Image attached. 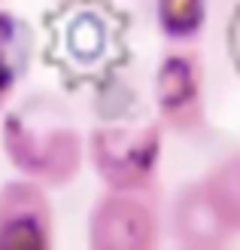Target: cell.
<instances>
[{
    "label": "cell",
    "instance_id": "9c48e42d",
    "mask_svg": "<svg viewBox=\"0 0 240 250\" xmlns=\"http://www.w3.org/2000/svg\"><path fill=\"white\" fill-rule=\"evenodd\" d=\"M158 19L164 34L192 37L204 21V0H158Z\"/></svg>",
    "mask_w": 240,
    "mask_h": 250
},
{
    "label": "cell",
    "instance_id": "3957f363",
    "mask_svg": "<svg viewBox=\"0 0 240 250\" xmlns=\"http://www.w3.org/2000/svg\"><path fill=\"white\" fill-rule=\"evenodd\" d=\"M155 214L131 189H116L92 210V244L100 250H140L155 244Z\"/></svg>",
    "mask_w": 240,
    "mask_h": 250
},
{
    "label": "cell",
    "instance_id": "8992f818",
    "mask_svg": "<svg viewBox=\"0 0 240 250\" xmlns=\"http://www.w3.org/2000/svg\"><path fill=\"white\" fill-rule=\"evenodd\" d=\"M173 232L185 247H219L231 238L219 208L207 195L204 183L185 186L173 208Z\"/></svg>",
    "mask_w": 240,
    "mask_h": 250
},
{
    "label": "cell",
    "instance_id": "7a4b0ae2",
    "mask_svg": "<svg viewBox=\"0 0 240 250\" xmlns=\"http://www.w3.org/2000/svg\"><path fill=\"white\" fill-rule=\"evenodd\" d=\"M94 165L116 189H137L149 180L158 159L155 128H100L92 134Z\"/></svg>",
    "mask_w": 240,
    "mask_h": 250
},
{
    "label": "cell",
    "instance_id": "ba28073f",
    "mask_svg": "<svg viewBox=\"0 0 240 250\" xmlns=\"http://www.w3.org/2000/svg\"><path fill=\"white\" fill-rule=\"evenodd\" d=\"M204 189L213 198V205L219 208V214L225 220V226L240 232V153L225 156L216 168L207 174Z\"/></svg>",
    "mask_w": 240,
    "mask_h": 250
},
{
    "label": "cell",
    "instance_id": "277c9868",
    "mask_svg": "<svg viewBox=\"0 0 240 250\" xmlns=\"http://www.w3.org/2000/svg\"><path fill=\"white\" fill-rule=\"evenodd\" d=\"M49 205L34 183H9L0 189V247L34 250L49 244Z\"/></svg>",
    "mask_w": 240,
    "mask_h": 250
},
{
    "label": "cell",
    "instance_id": "6da1fadb",
    "mask_svg": "<svg viewBox=\"0 0 240 250\" xmlns=\"http://www.w3.org/2000/svg\"><path fill=\"white\" fill-rule=\"evenodd\" d=\"M6 153L28 177L58 186L79 168V137L55 98L37 95L6 119Z\"/></svg>",
    "mask_w": 240,
    "mask_h": 250
},
{
    "label": "cell",
    "instance_id": "5b68a950",
    "mask_svg": "<svg viewBox=\"0 0 240 250\" xmlns=\"http://www.w3.org/2000/svg\"><path fill=\"white\" fill-rule=\"evenodd\" d=\"M155 98L164 119H167L176 131L188 128L201 116V73L198 61L188 52H173L164 58L158 67L155 80Z\"/></svg>",
    "mask_w": 240,
    "mask_h": 250
},
{
    "label": "cell",
    "instance_id": "52a82bcc",
    "mask_svg": "<svg viewBox=\"0 0 240 250\" xmlns=\"http://www.w3.org/2000/svg\"><path fill=\"white\" fill-rule=\"evenodd\" d=\"M31 55V34L28 24L9 12H0V98H3L16 80L28 67Z\"/></svg>",
    "mask_w": 240,
    "mask_h": 250
}]
</instances>
